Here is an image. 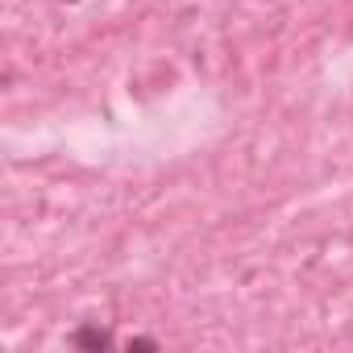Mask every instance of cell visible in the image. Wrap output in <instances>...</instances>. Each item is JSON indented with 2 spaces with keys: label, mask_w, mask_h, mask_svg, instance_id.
Listing matches in <instances>:
<instances>
[{
  "label": "cell",
  "mask_w": 353,
  "mask_h": 353,
  "mask_svg": "<svg viewBox=\"0 0 353 353\" xmlns=\"http://www.w3.org/2000/svg\"><path fill=\"white\" fill-rule=\"evenodd\" d=\"M75 349H88V353H104V349H112L117 341H112V332L108 328H100V324H79L71 336H67Z\"/></svg>",
  "instance_id": "cell-1"
},
{
  "label": "cell",
  "mask_w": 353,
  "mask_h": 353,
  "mask_svg": "<svg viewBox=\"0 0 353 353\" xmlns=\"http://www.w3.org/2000/svg\"><path fill=\"white\" fill-rule=\"evenodd\" d=\"M125 349H158V341H154V336H129Z\"/></svg>",
  "instance_id": "cell-2"
},
{
  "label": "cell",
  "mask_w": 353,
  "mask_h": 353,
  "mask_svg": "<svg viewBox=\"0 0 353 353\" xmlns=\"http://www.w3.org/2000/svg\"><path fill=\"white\" fill-rule=\"evenodd\" d=\"M59 5H79V0H59Z\"/></svg>",
  "instance_id": "cell-3"
}]
</instances>
